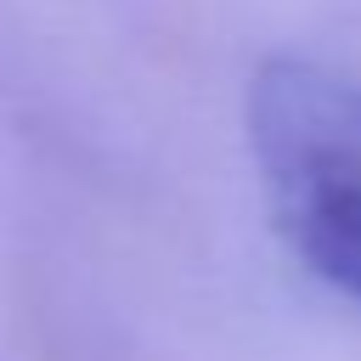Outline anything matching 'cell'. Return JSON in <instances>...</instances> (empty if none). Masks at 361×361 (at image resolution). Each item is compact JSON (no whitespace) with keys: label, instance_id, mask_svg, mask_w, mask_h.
<instances>
[{"label":"cell","instance_id":"cell-1","mask_svg":"<svg viewBox=\"0 0 361 361\" xmlns=\"http://www.w3.org/2000/svg\"><path fill=\"white\" fill-rule=\"evenodd\" d=\"M248 147L288 248L361 305V85L276 56L248 90Z\"/></svg>","mask_w":361,"mask_h":361}]
</instances>
